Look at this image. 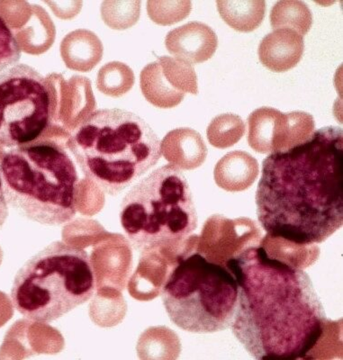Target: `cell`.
<instances>
[{
	"label": "cell",
	"mask_w": 343,
	"mask_h": 360,
	"mask_svg": "<svg viewBox=\"0 0 343 360\" xmlns=\"http://www.w3.org/2000/svg\"><path fill=\"white\" fill-rule=\"evenodd\" d=\"M0 176L8 204L21 217L47 226L75 217L78 170L56 141L37 140L12 148L0 159Z\"/></svg>",
	"instance_id": "4"
},
{
	"label": "cell",
	"mask_w": 343,
	"mask_h": 360,
	"mask_svg": "<svg viewBox=\"0 0 343 360\" xmlns=\"http://www.w3.org/2000/svg\"><path fill=\"white\" fill-rule=\"evenodd\" d=\"M11 301L4 295L0 294V323L5 321L6 314H8V308H12Z\"/></svg>",
	"instance_id": "22"
},
{
	"label": "cell",
	"mask_w": 343,
	"mask_h": 360,
	"mask_svg": "<svg viewBox=\"0 0 343 360\" xmlns=\"http://www.w3.org/2000/svg\"><path fill=\"white\" fill-rule=\"evenodd\" d=\"M226 266L238 285L231 329L246 352L259 360L309 359L329 321L309 274L264 246L247 248Z\"/></svg>",
	"instance_id": "1"
},
{
	"label": "cell",
	"mask_w": 343,
	"mask_h": 360,
	"mask_svg": "<svg viewBox=\"0 0 343 360\" xmlns=\"http://www.w3.org/2000/svg\"><path fill=\"white\" fill-rule=\"evenodd\" d=\"M97 285L89 253L72 244L54 242L18 270L11 303L25 319L49 323L91 300Z\"/></svg>",
	"instance_id": "5"
},
{
	"label": "cell",
	"mask_w": 343,
	"mask_h": 360,
	"mask_svg": "<svg viewBox=\"0 0 343 360\" xmlns=\"http://www.w3.org/2000/svg\"><path fill=\"white\" fill-rule=\"evenodd\" d=\"M218 12L224 21L240 32H252L261 25L266 12L264 0L217 1Z\"/></svg>",
	"instance_id": "14"
},
{
	"label": "cell",
	"mask_w": 343,
	"mask_h": 360,
	"mask_svg": "<svg viewBox=\"0 0 343 360\" xmlns=\"http://www.w3.org/2000/svg\"><path fill=\"white\" fill-rule=\"evenodd\" d=\"M245 122L239 115L224 114L212 120L207 128V139L214 147L226 149L235 146L245 134Z\"/></svg>",
	"instance_id": "16"
},
{
	"label": "cell",
	"mask_w": 343,
	"mask_h": 360,
	"mask_svg": "<svg viewBox=\"0 0 343 360\" xmlns=\"http://www.w3.org/2000/svg\"><path fill=\"white\" fill-rule=\"evenodd\" d=\"M259 172V163L254 157L242 150H233L217 162L214 175L221 188L239 192L251 188Z\"/></svg>",
	"instance_id": "12"
},
{
	"label": "cell",
	"mask_w": 343,
	"mask_h": 360,
	"mask_svg": "<svg viewBox=\"0 0 343 360\" xmlns=\"http://www.w3.org/2000/svg\"><path fill=\"white\" fill-rule=\"evenodd\" d=\"M162 299L169 320L186 332H222L232 326L238 285L226 266L194 252L179 257L163 285Z\"/></svg>",
	"instance_id": "7"
},
{
	"label": "cell",
	"mask_w": 343,
	"mask_h": 360,
	"mask_svg": "<svg viewBox=\"0 0 343 360\" xmlns=\"http://www.w3.org/2000/svg\"><path fill=\"white\" fill-rule=\"evenodd\" d=\"M248 143L256 152H283L286 143L287 117L277 109L261 108L248 117Z\"/></svg>",
	"instance_id": "10"
},
{
	"label": "cell",
	"mask_w": 343,
	"mask_h": 360,
	"mask_svg": "<svg viewBox=\"0 0 343 360\" xmlns=\"http://www.w3.org/2000/svg\"><path fill=\"white\" fill-rule=\"evenodd\" d=\"M0 262H1V252H0Z\"/></svg>",
	"instance_id": "23"
},
{
	"label": "cell",
	"mask_w": 343,
	"mask_h": 360,
	"mask_svg": "<svg viewBox=\"0 0 343 360\" xmlns=\"http://www.w3.org/2000/svg\"><path fill=\"white\" fill-rule=\"evenodd\" d=\"M8 201H6L4 186H3L1 176H0V231L5 224L8 217Z\"/></svg>",
	"instance_id": "21"
},
{
	"label": "cell",
	"mask_w": 343,
	"mask_h": 360,
	"mask_svg": "<svg viewBox=\"0 0 343 360\" xmlns=\"http://www.w3.org/2000/svg\"><path fill=\"white\" fill-rule=\"evenodd\" d=\"M56 90L50 80L25 63L0 74V146L34 143L52 124Z\"/></svg>",
	"instance_id": "8"
},
{
	"label": "cell",
	"mask_w": 343,
	"mask_h": 360,
	"mask_svg": "<svg viewBox=\"0 0 343 360\" xmlns=\"http://www.w3.org/2000/svg\"><path fill=\"white\" fill-rule=\"evenodd\" d=\"M271 22L275 29H291L303 37L312 27L313 15L309 6L303 1L282 0L272 8Z\"/></svg>",
	"instance_id": "15"
},
{
	"label": "cell",
	"mask_w": 343,
	"mask_h": 360,
	"mask_svg": "<svg viewBox=\"0 0 343 360\" xmlns=\"http://www.w3.org/2000/svg\"><path fill=\"white\" fill-rule=\"evenodd\" d=\"M167 47L186 63H201L209 60L218 45L216 34L207 25L191 22L168 34Z\"/></svg>",
	"instance_id": "9"
},
{
	"label": "cell",
	"mask_w": 343,
	"mask_h": 360,
	"mask_svg": "<svg viewBox=\"0 0 343 360\" xmlns=\"http://www.w3.org/2000/svg\"><path fill=\"white\" fill-rule=\"evenodd\" d=\"M22 49L8 22L0 15V74L18 64Z\"/></svg>",
	"instance_id": "20"
},
{
	"label": "cell",
	"mask_w": 343,
	"mask_h": 360,
	"mask_svg": "<svg viewBox=\"0 0 343 360\" xmlns=\"http://www.w3.org/2000/svg\"><path fill=\"white\" fill-rule=\"evenodd\" d=\"M66 146L86 178L112 197L129 188L162 156V141L150 125L120 108L91 112Z\"/></svg>",
	"instance_id": "3"
},
{
	"label": "cell",
	"mask_w": 343,
	"mask_h": 360,
	"mask_svg": "<svg viewBox=\"0 0 343 360\" xmlns=\"http://www.w3.org/2000/svg\"><path fill=\"white\" fill-rule=\"evenodd\" d=\"M169 78L173 85L182 93L189 92L197 95L198 93L197 74L193 67L183 60H176L166 58L163 60Z\"/></svg>",
	"instance_id": "19"
},
{
	"label": "cell",
	"mask_w": 343,
	"mask_h": 360,
	"mask_svg": "<svg viewBox=\"0 0 343 360\" xmlns=\"http://www.w3.org/2000/svg\"><path fill=\"white\" fill-rule=\"evenodd\" d=\"M162 144V154L179 169H197L207 156V148L203 138L190 128L171 131Z\"/></svg>",
	"instance_id": "13"
},
{
	"label": "cell",
	"mask_w": 343,
	"mask_h": 360,
	"mask_svg": "<svg viewBox=\"0 0 343 360\" xmlns=\"http://www.w3.org/2000/svg\"><path fill=\"white\" fill-rule=\"evenodd\" d=\"M191 1L149 2L148 11L153 21L162 25L175 24L190 13Z\"/></svg>",
	"instance_id": "18"
},
{
	"label": "cell",
	"mask_w": 343,
	"mask_h": 360,
	"mask_svg": "<svg viewBox=\"0 0 343 360\" xmlns=\"http://www.w3.org/2000/svg\"><path fill=\"white\" fill-rule=\"evenodd\" d=\"M304 37L287 28L276 29L266 35L259 46L261 63L275 72H284L296 67L302 58Z\"/></svg>",
	"instance_id": "11"
},
{
	"label": "cell",
	"mask_w": 343,
	"mask_h": 360,
	"mask_svg": "<svg viewBox=\"0 0 343 360\" xmlns=\"http://www.w3.org/2000/svg\"><path fill=\"white\" fill-rule=\"evenodd\" d=\"M120 224L136 250L143 252L178 244L198 228V214L190 188L182 170L167 164L124 195Z\"/></svg>",
	"instance_id": "6"
},
{
	"label": "cell",
	"mask_w": 343,
	"mask_h": 360,
	"mask_svg": "<svg viewBox=\"0 0 343 360\" xmlns=\"http://www.w3.org/2000/svg\"><path fill=\"white\" fill-rule=\"evenodd\" d=\"M287 129L285 150L304 143L315 131L316 124L309 112L295 111L287 114Z\"/></svg>",
	"instance_id": "17"
},
{
	"label": "cell",
	"mask_w": 343,
	"mask_h": 360,
	"mask_svg": "<svg viewBox=\"0 0 343 360\" xmlns=\"http://www.w3.org/2000/svg\"><path fill=\"white\" fill-rule=\"evenodd\" d=\"M255 200L269 239L297 246L325 242L343 224L342 128H322L266 158Z\"/></svg>",
	"instance_id": "2"
}]
</instances>
